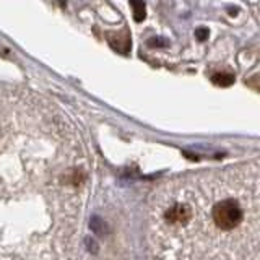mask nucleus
I'll list each match as a JSON object with an SVG mask.
<instances>
[{"label": "nucleus", "instance_id": "nucleus-6", "mask_svg": "<svg viewBox=\"0 0 260 260\" xmlns=\"http://www.w3.org/2000/svg\"><path fill=\"white\" fill-rule=\"evenodd\" d=\"M148 46L150 47H166L168 46V41L165 38H151L148 41Z\"/></svg>", "mask_w": 260, "mask_h": 260}, {"label": "nucleus", "instance_id": "nucleus-2", "mask_svg": "<svg viewBox=\"0 0 260 260\" xmlns=\"http://www.w3.org/2000/svg\"><path fill=\"white\" fill-rule=\"evenodd\" d=\"M192 219V208L184 202H174L162 211V221L169 226H185Z\"/></svg>", "mask_w": 260, "mask_h": 260}, {"label": "nucleus", "instance_id": "nucleus-1", "mask_svg": "<svg viewBox=\"0 0 260 260\" xmlns=\"http://www.w3.org/2000/svg\"><path fill=\"white\" fill-rule=\"evenodd\" d=\"M211 219L219 231H234L244 219V210L239 200L233 197L218 200L211 208Z\"/></svg>", "mask_w": 260, "mask_h": 260}, {"label": "nucleus", "instance_id": "nucleus-5", "mask_svg": "<svg viewBox=\"0 0 260 260\" xmlns=\"http://www.w3.org/2000/svg\"><path fill=\"white\" fill-rule=\"evenodd\" d=\"M208 36H210V29L205 26H200V28H197V31H195V38H197V41H200V43L207 41Z\"/></svg>", "mask_w": 260, "mask_h": 260}, {"label": "nucleus", "instance_id": "nucleus-7", "mask_svg": "<svg viewBox=\"0 0 260 260\" xmlns=\"http://www.w3.org/2000/svg\"><path fill=\"white\" fill-rule=\"evenodd\" d=\"M228 12H230V15H231V16H236V15L239 13L238 8H234V7H230V8H228Z\"/></svg>", "mask_w": 260, "mask_h": 260}, {"label": "nucleus", "instance_id": "nucleus-3", "mask_svg": "<svg viewBox=\"0 0 260 260\" xmlns=\"http://www.w3.org/2000/svg\"><path fill=\"white\" fill-rule=\"evenodd\" d=\"M130 7L134 12V20L137 23H142L146 18V7L143 0H130Z\"/></svg>", "mask_w": 260, "mask_h": 260}, {"label": "nucleus", "instance_id": "nucleus-4", "mask_svg": "<svg viewBox=\"0 0 260 260\" xmlns=\"http://www.w3.org/2000/svg\"><path fill=\"white\" fill-rule=\"evenodd\" d=\"M211 81H213L216 86L226 88L234 83V75H231V73H224V72H218L211 77Z\"/></svg>", "mask_w": 260, "mask_h": 260}]
</instances>
